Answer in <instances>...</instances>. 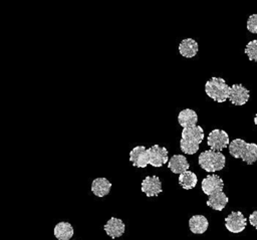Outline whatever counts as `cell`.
<instances>
[{
  "label": "cell",
  "mask_w": 257,
  "mask_h": 240,
  "mask_svg": "<svg viewBox=\"0 0 257 240\" xmlns=\"http://www.w3.org/2000/svg\"><path fill=\"white\" fill-rule=\"evenodd\" d=\"M229 154L235 159H241L247 165L257 162V144L235 139L229 144Z\"/></svg>",
  "instance_id": "1"
},
{
  "label": "cell",
  "mask_w": 257,
  "mask_h": 240,
  "mask_svg": "<svg viewBox=\"0 0 257 240\" xmlns=\"http://www.w3.org/2000/svg\"><path fill=\"white\" fill-rule=\"evenodd\" d=\"M204 140V130L200 126L183 128L180 148L187 155H194L198 152L200 144Z\"/></svg>",
  "instance_id": "2"
},
{
  "label": "cell",
  "mask_w": 257,
  "mask_h": 240,
  "mask_svg": "<svg viewBox=\"0 0 257 240\" xmlns=\"http://www.w3.org/2000/svg\"><path fill=\"white\" fill-rule=\"evenodd\" d=\"M198 163L200 167L206 172L215 173L224 169L226 158L220 151H214L210 149L200 154Z\"/></svg>",
  "instance_id": "3"
},
{
  "label": "cell",
  "mask_w": 257,
  "mask_h": 240,
  "mask_svg": "<svg viewBox=\"0 0 257 240\" xmlns=\"http://www.w3.org/2000/svg\"><path fill=\"white\" fill-rule=\"evenodd\" d=\"M230 87L224 78L213 76L205 83L206 94L217 102H224L229 98Z\"/></svg>",
  "instance_id": "4"
},
{
  "label": "cell",
  "mask_w": 257,
  "mask_h": 240,
  "mask_svg": "<svg viewBox=\"0 0 257 240\" xmlns=\"http://www.w3.org/2000/svg\"><path fill=\"white\" fill-rule=\"evenodd\" d=\"M229 141L228 134L225 131L218 129L213 130L207 138L208 146L214 151H222L223 149L227 148L230 144Z\"/></svg>",
  "instance_id": "5"
},
{
  "label": "cell",
  "mask_w": 257,
  "mask_h": 240,
  "mask_svg": "<svg viewBox=\"0 0 257 240\" xmlns=\"http://www.w3.org/2000/svg\"><path fill=\"white\" fill-rule=\"evenodd\" d=\"M247 225V220L241 211H233L225 218V227L231 233L242 232Z\"/></svg>",
  "instance_id": "6"
},
{
  "label": "cell",
  "mask_w": 257,
  "mask_h": 240,
  "mask_svg": "<svg viewBox=\"0 0 257 240\" xmlns=\"http://www.w3.org/2000/svg\"><path fill=\"white\" fill-rule=\"evenodd\" d=\"M178 52L179 54L186 58L191 59L195 57L199 52V43L198 41L193 37H186L180 40L178 44Z\"/></svg>",
  "instance_id": "7"
},
{
  "label": "cell",
  "mask_w": 257,
  "mask_h": 240,
  "mask_svg": "<svg viewBox=\"0 0 257 240\" xmlns=\"http://www.w3.org/2000/svg\"><path fill=\"white\" fill-rule=\"evenodd\" d=\"M149 153V163L153 167H162L165 165L168 160V150L165 147H161L159 145H154L150 149H148Z\"/></svg>",
  "instance_id": "8"
},
{
  "label": "cell",
  "mask_w": 257,
  "mask_h": 240,
  "mask_svg": "<svg viewBox=\"0 0 257 240\" xmlns=\"http://www.w3.org/2000/svg\"><path fill=\"white\" fill-rule=\"evenodd\" d=\"M250 97L249 90L241 83H235L230 87L229 100L235 105H244Z\"/></svg>",
  "instance_id": "9"
},
{
  "label": "cell",
  "mask_w": 257,
  "mask_h": 240,
  "mask_svg": "<svg viewBox=\"0 0 257 240\" xmlns=\"http://www.w3.org/2000/svg\"><path fill=\"white\" fill-rule=\"evenodd\" d=\"M223 188L224 182L216 174L208 175L206 178L203 179L201 184V189L207 196H210L219 191H223Z\"/></svg>",
  "instance_id": "10"
},
{
  "label": "cell",
  "mask_w": 257,
  "mask_h": 240,
  "mask_svg": "<svg viewBox=\"0 0 257 240\" xmlns=\"http://www.w3.org/2000/svg\"><path fill=\"white\" fill-rule=\"evenodd\" d=\"M162 182L158 176H147L142 182V192L147 197H156L162 193Z\"/></svg>",
  "instance_id": "11"
},
{
  "label": "cell",
  "mask_w": 257,
  "mask_h": 240,
  "mask_svg": "<svg viewBox=\"0 0 257 240\" xmlns=\"http://www.w3.org/2000/svg\"><path fill=\"white\" fill-rule=\"evenodd\" d=\"M130 161L133 166L138 168H146L149 163V153L145 146H137L130 152Z\"/></svg>",
  "instance_id": "12"
},
{
  "label": "cell",
  "mask_w": 257,
  "mask_h": 240,
  "mask_svg": "<svg viewBox=\"0 0 257 240\" xmlns=\"http://www.w3.org/2000/svg\"><path fill=\"white\" fill-rule=\"evenodd\" d=\"M103 229L105 233L112 239L120 237L123 235L125 230V225L121 219L111 217L109 220L104 224Z\"/></svg>",
  "instance_id": "13"
},
{
  "label": "cell",
  "mask_w": 257,
  "mask_h": 240,
  "mask_svg": "<svg viewBox=\"0 0 257 240\" xmlns=\"http://www.w3.org/2000/svg\"><path fill=\"white\" fill-rule=\"evenodd\" d=\"M190 165L183 155H174L171 157L168 163V168L174 173V174H182L185 171L189 169Z\"/></svg>",
  "instance_id": "14"
},
{
  "label": "cell",
  "mask_w": 257,
  "mask_h": 240,
  "mask_svg": "<svg viewBox=\"0 0 257 240\" xmlns=\"http://www.w3.org/2000/svg\"><path fill=\"white\" fill-rule=\"evenodd\" d=\"M209 227V221L204 215H194L189 220V228L194 234H203Z\"/></svg>",
  "instance_id": "15"
},
{
  "label": "cell",
  "mask_w": 257,
  "mask_h": 240,
  "mask_svg": "<svg viewBox=\"0 0 257 240\" xmlns=\"http://www.w3.org/2000/svg\"><path fill=\"white\" fill-rule=\"evenodd\" d=\"M178 123L183 128L197 126L198 114L192 108H184L178 114Z\"/></svg>",
  "instance_id": "16"
},
{
  "label": "cell",
  "mask_w": 257,
  "mask_h": 240,
  "mask_svg": "<svg viewBox=\"0 0 257 240\" xmlns=\"http://www.w3.org/2000/svg\"><path fill=\"white\" fill-rule=\"evenodd\" d=\"M111 183L105 178H96L91 183V192L96 197H104L109 194Z\"/></svg>",
  "instance_id": "17"
},
{
  "label": "cell",
  "mask_w": 257,
  "mask_h": 240,
  "mask_svg": "<svg viewBox=\"0 0 257 240\" xmlns=\"http://www.w3.org/2000/svg\"><path fill=\"white\" fill-rule=\"evenodd\" d=\"M228 202L229 199L226 194L223 191H219L210 195L206 204L216 211H222L226 207Z\"/></svg>",
  "instance_id": "18"
},
{
  "label": "cell",
  "mask_w": 257,
  "mask_h": 240,
  "mask_svg": "<svg viewBox=\"0 0 257 240\" xmlns=\"http://www.w3.org/2000/svg\"><path fill=\"white\" fill-rule=\"evenodd\" d=\"M73 227L69 222L61 221L54 227V236L58 240H69L73 236Z\"/></svg>",
  "instance_id": "19"
},
{
  "label": "cell",
  "mask_w": 257,
  "mask_h": 240,
  "mask_svg": "<svg viewBox=\"0 0 257 240\" xmlns=\"http://www.w3.org/2000/svg\"><path fill=\"white\" fill-rule=\"evenodd\" d=\"M198 182L197 175L191 171H185L184 173L180 174L179 176V184L185 189V190H191L196 187Z\"/></svg>",
  "instance_id": "20"
},
{
  "label": "cell",
  "mask_w": 257,
  "mask_h": 240,
  "mask_svg": "<svg viewBox=\"0 0 257 240\" xmlns=\"http://www.w3.org/2000/svg\"><path fill=\"white\" fill-rule=\"evenodd\" d=\"M244 52L248 56L249 60L257 62V39L249 41L245 46Z\"/></svg>",
  "instance_id": "21"
},
{
  "label": "cell",
  "mask_w": 257,
  "mask_h": 240,
  "mask_svg": "<svg viewBox=\"0 0 257 240\" xmlns=\"http://www.w3.org/2000/svg\"><path fill=\"white\" fill-rule=\"evenodd\" d=\"M247 29L251 33L257 34V14H251L247 19Z\"/></svg>",
  "instance_id": "22"
},
{
  "label": "cell",
  "mask_w": 257,
  "mask_h": 240,
  "mask_svg": "<svg viewBox=\"0 0 257 240\" xmlns=\"http://www.w3.org/2000/svg\"><path fill=\"white\" fill-rule=\"evenodd\" d=\"M249 222L250 224L257 230V210L253 211L249 216Z\"/></svg>",
  "instance_id": "23"
},
{
  "label": "cell",
  "mask_w": 257,
  "mask_h": 240,
  "mask_svg": "<svg viewBox=\"0 0 257 240\" xmlns=\"http://www.w3.org/2000/svg\"><path fill=\"white\" fill-rule=\"evenodd\" d=\"M254 124L257 126V113H256V115L254 116Z\"/></svg>",
  "instance_id": "24"
}]
</instances>
